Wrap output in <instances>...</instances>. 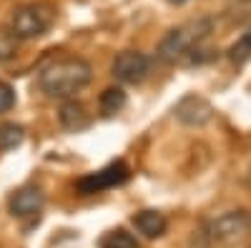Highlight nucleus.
I'll list each match as a JSON object with an SVG mask.
<instances>
[{"label":"nucleus","mask_w":251,"mask_h":248,"mask_svg":"<svg viewBox=\"0 0 251 248\" xmlns=\"http://www.w3.org/2000/svg\"><path fill=\"white\" fill-rule=\"evenodd\" d=\"M93 68L83 58H58L40 68L38 86L48 98H73L91 83Z\"/></svg>","instance_id":"1"},{"label":"nucleus","mask_w":251,"mask_h":248,"mask_svg":"<svg viewBox=\"0 0 251 248\" xmlns=\"http://www.w3.org/2000/svg\"><path fill=\"white\" fill-rule=\"evenodd\" d=\"M251 238V213L226 211L199 231V248H241Z\"/></svg>","instance_id":"2"},{"label":"nucleus","mask_w":251,"mask_h":248,"mask_svg":"<svg viewBox=\"0 0 251 248\" xmlns=\"http://www.w3.org/2000/svg\"><path fill=\"white\" fill-rule=\"evenodd\" d=\"M211 30H214V20L211 18L188 20V23H183V25L166 33V38L158 43L156 58L161 60V63H166V66L178 63V60L191 55L196 48H201V43L211 35Z\"/></svg>","instance_id":"3"},{"label":"nucleus","mask_w":251,"mask_h":248,"mask_svg":"<svg viewBox=\"0 0 251 248\" xmlns=\"http://www.w3.org/2000/svg\"><path fill=\"white\" fill-rule=\"evenodd\" d=\"M55 23V10L48 3L20 5L10 18V35L18 40H33L46 35Z\"/></svg>","instance_id":"4"},{"label":"nucleus","mask_w":251,"mask_h":248,"mask_svg":"<svg viewBox=\"0 0 251 248\" xmlns=\"http://www.w3.org/2000/svg\"><path fill=\"white\" fill-rule=\"evenodd\" d=\"M131 178V171L123 160H116V163H108L106 168H100L96 173H88L75 180V191L80 196H93V193H100V191H108V188H116V185H123L126 180Z\"/></svg>","instance_id":"5"},{"label":"nucleus","mask_w":251,"mask_h":248,"mask_svg":"<svg viewBox=\"0 0 251 248\" xmlns=\"http://www.w3.org/2000/svg\"><path fill=\"white\" fill-rule=\"evenodd\" d=\"M111 70H113V75H116L121 83L136 86V83H141L146 75H149L151 60H149V55L141 53V50H123V53L116 55Z\"/></svg>","instance_id":"6"},{"label":"nucleus","mask_w":251,"mask_h":248,"mask_svg":"<svg viewBox=\"0 0 251 248\" xmlns=\"http://www.w3.org/2000/svg\"><path fill=\"white\" fill-rule=\"evenodd\" d=\"M174 113H176V118L183 123V126H203V123H208L214 118L211 103H208L206 98H201V95H196V93L183 95L176 103Z\"/></svg>","instance_id":"7"},{"label":"nucleus","mask_w":251,"mask_h":248,"mask_svg":"<svg viewBox=\"0 0 251 248\" xmlns=\"http://www.w3.org/2000/svg\"><path fill=\"white\" fill-rule=\"evenodd\" d=\"M8 205L15 218H35L46 205V193L38 185H23V188H18L10 196Z\"/></svg>","instance_id":"8"},{"label":"nucleus","mask_w":251,"mask_h":248,"mask_svg":"<svg viewBox=\"0 0 251 248\" xmlns=\"http://www.w3.org/2000/svg\"><path fill=\"white\" fill-rule=\"evenodd\" d=\"M133 228L143 236V238H158L166 233V228H169V221H166V216L161 211H151V208H146V211H138L133 218Z\"/></svg>","instance_id":"9"},{"label":"nucleus","mask_w":251,"mask_h":248,"mask_svg":"<svg viewBox=\"0 0 251 248\" xmlns=\"http://www.w3.org/2000/svg\"><path fill=\"white\" fill-rule=\"evenodd\" d=\"M58 118H60V126L66 131H73V133H78V131L91 126V115H88L86 106L78 103V100H66V103H63Z\"/></svg>","instance_id":"10"},{"label":"nucleus","mask_w":251,"mask_h":248,"mask_svg":"<svg viewBox=\"0 0 251 248\" xmlns=\"http://www.w3.org/2000/svg\"><path fill=\"white\" fill-rule=\"evenodd\" d=\"M123 106H126V93H123L121 88H106V90L100 93V98H98L100 115H106V118L121 113Z\"/></svg>","instance_id":"11"},{"label":"nucleus","mask_w":251,"mask_h":248,"mask_svg":"<svg viewBox=\"0 0 251 248\" xmlns=\"http://www.w3.org/2000/svg\"><path fill=\"white\" fill-rule=\"evenodd\" d=\"M100 246H103V248H141L138 241H136V236L128 233L126 228H113V231H108L106 238L100 241Z\"/></svg>","instance_id":"12"},{"label":"nucleus","mask_w":251,"mask_h":248,"mask_svg":"<svg viewBox=\"0 0 251 248\" xmlns=\"http://www.w3.org/2000/svg\"><path fill=\"white\" fill-rule=\"evenodd\" d=\"M25 133L18 123H3L0 126V151H13L23 143Z\"/></svg>","instance_id":"13"},{"label":"nucleus","mask_w":251,"mask_h":248,"mask_svg":"<svg viewBox=\"0 0 251 248\" xmlns=\"http://www.w3.org/2000/svg\"><path fill=\"white\" fill-rule=\"evenodd\" d=\"M228 60H231L234 66H244L251 60V28L228 48Z\"/></svg>","instance_id":"14"},{"label":"nucleus","mask_w":251,"mask_h":248,"mask_svg":"<svg viewBox=\"0 0 251 248\" xmlns=\"http://www.w3.org/2000/svg\"><path fill=\"white\" fill-rule=\"evenodd\" d=\"M13 106H15V90L0 80V113H8Z\"/></svg>","instance_id":"15"},{"label":"nucleus","mask_w":251,"mask_h":248,"mask_svg":"<svg viewBox=\"0 0 251 248\" xmlns=\"http://www.w3.org/2000/svg\"><path fill=\"white\" fill-rule=\"evenodd\" d=\"M239 3H249V0H239Z\"/></svg>","instance_id":"16"},{"label":"nucleus","mask_w":251,"mask_h":248,"mask_svg":"<svg viewBox=\"0 0 251 248\" xmlns=\"http://www.w3.org/2000/svg\"><path fill=\"white\" fill-rule=\"evenodd\" d=\"M174 3H181V0H174Z\"/></svg>","instance_id":"17"}]
</instances>
